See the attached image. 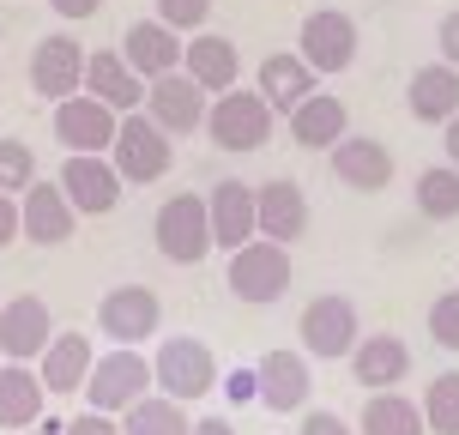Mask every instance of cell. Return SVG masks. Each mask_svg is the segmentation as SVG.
I'll return each instance as SVG.
<instances>
[{
    "label": "cell",
    "instance_id": "1",
    "mask_svg": "<svg viewBox=\"0 0 459 435\" xmlns=\"http://www.w3.org/2000/svg\"><path fill=\"white\" fill-rule=\"evenodd\" d=\"M152 381H158V393H169V399H206L212 387H218V357H212L206 339H187V333H176V339L158 344V357H152Z\"/></svg>",
    "mask_w": 459,
    "mask_h": 435
},
{
    "label": "cell",
    "instance_id": "2",
    "mask_svg": "<svg viewBox=\"0 0 459 435\" xmlns=\"http://www.w3.org/2000/svg\"><path fill=\"white\" fill-rule=\"evenodd\" d=\"M206 134H212L218 152H260V145L273 139V103H266L260 91L230 85V91L206 109Z\"/></svg>",
    "mask_w": 459,
    "mask_h": 435
},
{
    "label": "cell",
    "instance_id": "3",
    "mask_svg": "<svg viewBox=\"0 0 459 435\" xmlns=\"http://www.w3.org/2000/svg\"><path fill=\"white\" fill-rule=\"evenodd\" d=\"M109 163H115V176L121 182H158V176H169V163H176V152H169V134H163L152 115H127L121 127H115V145H109Z\"/></svg>",
    "mask_w": 459,
    "mask_h": 435
},
{
    "label": "cell",
    "instance_id": "4",
    "mask_svg": "<svg viewBox=\"0 0 459 435\" xmlns=\"http://www.w3.org/2000/svg\"><path fill=\"white\" fill-rule=\"evenodd\" d=\"M152 387H158L152 381V363L139 357L134 344H121V351H103L91 363V375H85V405L115 417V412H127L134 399H145Z\"/></svg>",
    "mask_w": 459,
    "mask_h": 435
},
{
    "label": "cell",
    "instance_id": "5",
    "mask_svg": "<svg viewBox=\"0 0 459 435\" xmlns=\"http://www.w3.org/2000/svg\"><path fill=\"white\" fill-rule=\"evenodd\" d=\"M152 236H158L163 260H176V266H200V260L212 254V212H206V200H200V194H176V200H163Z\"/></svg>",
    "mask_w": 459,
    "mask_h": 435
},
{
    "label": "cell",
    "instance_id": "6",
    "mask_svg": "<svg viewBox=\"0 0 459 435\" xmlns=\"http://www.w3.org/2000/svg\"><path fill=\"white\" fill-rule=\"evenodd\" d=\"M224 278L242 302H278L290 291V248L273 242V236H254V242H242V248L230 254Z\"/></svg>",
    "mask_w": 459,
    "mask_h": 435
},
{
    "label": "cell",
    "instance_id": "7",
    "mask_svg": "<svg viewBox=\"0 0 459 435\" xmlns=\"http://www.w3.org/2000/svg\"><path fill=\"white\" fill-rule=\"evenodd\" d=\"M297 339L308 357H351V344L363 339V321H357V302L351 297H315L308 309H302V321H297Z\"/></svg>",
    "mask_w": 459,
    "mask_h": 435
},
{
    "label": "cell",
    "instance_id": "8",
    "mask_svg": "<svg viewBox=\"0 0 459 435\" xmlns=\"http://www.w3.org/2000/svg\"><path fill=\"white\" fill-rule=\"evenodd\" d=\"M139 109L152 115L169 139H187V134H200V127H206L212 97L200 91L182 67H176V73H163V79H152V85H145V103H139Z\"/></svg>",
    "mask_w": 459,
    "mask_h": 435
},
{
    "label": "cell",
    "instance_id": "9",
    "mask_svg": "<svg viewBox=\"0 0 459 435\" xmlns=\"http://www.w3.org/2000/svg\"><path fill=\"white\" fill-rule=\"evenodd\" d=\"M297 55L308 61L315 73H344L357 61V19L339 13V6H321V13H308L297 30Z\"/></svg>",
    "mask_w": 459,
    "mask_h": 435
},
{
    "label": "cell",
    "instance_id": "10",
    "mask_svg": "<svg viewBox=\"0 0 459 435\" xmlns=\"http://www.w3.org/2000/svg\"><path fill=\"white\" fill-rule=\"evenodd\" d=\"M163 321V302L158 291H145V284H115L109 297L97 302V326H103V339L115 344H145L158 333Z\"/></svg>",
    "mask_w": 459,
    "mask_h": 435
},
{
    "label": "cell",
    "instance_id": "11",
    "mask_svg": "<svg viewBox=\"0 0 459 435\" xmlns=\"http://www.w3.org/2000/svg\"><path fill=\"white\" fill-rule=\"evenodd\" d=\"M115 127H121V115L91 91H73V97L55 103V139H61L67 152H109Z\"/></svg>",
    "mask_w": 459,
    "mask_h": 435
},
{
    "label": "cell",
    "instance_id": "12",
    "mask_svg": "<svg viewBox=\"0 0 459 435\" xmlns=\"http://www.w3.org/2000/svg\"><path fill=\"white\" fill-rule=\"evenodd\" d=\"M19 224L37 248H61V242H73V230H79V206L67 200L61 182H30L19 194Z\"/></svg>",
    "mask_w": 459,
    "mask_h": 435
},
{
    "label": "cell",
    "instance_id": "13",
    "mask_svg": "<svg viewBox=\"0 0 459 435\" xmlns=\"http://www.w3.org/2000/svg\"><path fill=\"white\" fill-rule=\"evenodd\" d=\"M61 187H67V200L85 218H103V212H115V200H121V176H115V163L103 158V152H67V163H61Z\"/></svg>",
    "mask_w": 459,
    "mask_h": 435
},
{
    "label": "cell",
    "instance_id": "14",
    "mask_svg": "<svg viewBox=\"0 0 459 435\" xmlns=\"http://www.w3.org/2000/svg\"><path fill=\"white\" fill-rule=\"evenodd\" d=\"M48 339H55V321H48L43 297L0 302V363H30L48 351Z\"/></svg>",
    "mask_w": 459,
    "mask_h": 435
},
{
    "label": "cell",
    "instance_id": "15",
    "mask_svg": "<svg viewBox=\"0 0 459 435\" xmlns=\"http://www.w3.org/2000/svg\"><path fill=\"white\" fill-rule=\"evenodd\" d=\"M254 230L290 248L302 230H308V194H302V182H290V176H273V182L254 187Z\"/></svg>",
    "mask_w": 459,
    "mask_h": 435
},
{
    "label": "cell",
    "instance_id": "16",
    "mask_svg": "<svg viewBox=\"0 0 459 435\" xmlns=\"http://www.w3.org/2000/svg\"><path fill=\"white\" fill-rule=\"evenodd\" d=\"M30 91L48 97V103H61V97L85 91V48L73 43V37H43L37 55H30Z\"/></svg>",
    "mask_w": 459,
    "mask_h": 435
},
{
    "label": "cell",
    "instance_id": "17",
    "mask_svg": "<svg viewBox=\"0 0 459 435\" xmlns=\"http://www.w3.org/2000/svg\"><path fill=\"white\" fill-rule=\"evenodd\" d=\"M254 381H260V405L266 412H302L308 405V393H315V381H308V357L302 351H266L260 363H254Z\"/></svg>",
    "mask_w": 459,
    "mask_h": 435
},
{
    "label": "cell",
    "instance_id": "18",
    "mask_svg": "<svg viewBox=\"0 0 459 435\" xmlns=\"http://www.w3.org/2000/svg\"><path fill=\"white\" fill-rule=\"evenodd\" d=\"M121 55H127V67L152 85V79L182 67V30H169L163 19H134L127 37H121Z\"/></svg>",
    "mask_w": 459,
    "mask_h": 435
},
{
    "label": "cell",
    "instance_id": "19",
    "mask_svg": "<svg viewBox=\"0 0 459 435\" xmlns=\"http://www.w3.org/2000/svg\"><path fill=\"white\" fill-rule=\"evenodd\" d=\"M333 176H339L351 194H381L393 182V152L381 139H363V134H344L333 145Z\"/></svg>",
    "mask_w": 459,
    "mask_h": 435
},
{
    "label": "cell",
    "instance_id": "20",
    "mask_svg": "<svg viewBox=\"0 0 459 435\" xmlns=\"http://www.w3.org/2000/svg\"><path fill=\"white\" fill-rule=\"evenodd\" d=\"M85 91L103 97L115 115H121V109L134 115L139 103H145V79L127 67V55H121V48H91V55H85Z\"/></svg>",
    "mask_w": 459,
    "mask_h": 435
},
{
    "label": "cell",
    "instance_id": "21",
    "mask_svg": "<svg viewBox=\"0 0 459 435\" xmlns=\"http://www.w3.org/2000/svg\"><path fill=\"white\" fill-rule=\"evenodd\" d=\"M206 212H212V248H242L254 242L260 230H254V187L224 176V182L206 194Z\"/></svg>",
    "mask_w": 459,
    "mask_h": 435
},
{
    "label": "cell",
    "instance_id": "22",
    "mask_svg": "<svg viewBox=\"0 0 459 435\" xmlns=\"http://www.w3.org/2000/svg\"><path fill=\"white\" fill-rule=\"evenodd\" d=\"M236 67H242V55L230 37H212V30H194V43L182 48V73L200 85L206 97H224L236 85Z\"/></svg>",
    "mask_w": 459,
    "mask_h": 435
},
{
    "label": "cell",
    "instance_id": "23",
    "mask_svg": "<svg viewBox=\"0 0 459 435\" xmlns=\"http://www.w3.org/2000/svg\"><path fill=\"white\" fill-rule=\"evenodd\" d=\"M97 351L85 333H55L48 351L37 357V375H43V393H85V375H91Z\"/></svg>",
    "mask_w": 459,
    "mask_h": 435
},
{
    "label": "cell",
    "instance_id": "24",
    "mask_svg": "<svg viewBox=\"0 0 459 435\" xmlns=\"http://www.w3.org/2000/svg\"><path fill=\"white\" fill-rule=\"evenodd\" d=\"M351 375L363 381L368 393L393 387V381H405L411 375V344L393 339V333H375V339H357L351 344Z\"/></svg>",
    "mask_w": 459,
    "mask_h": 435
},
{
    "label": "cell",
    "instance_id": "25",
    "mask_svg": "<svg viewBox=\"0 0 459 435\" xmlns=\"http://www.w3.org/2000/svg\"><path fill=\"white\" fill-rule=\"evenodd\" d=\"M405 103H411L417 121H429V127H447L459 115V67H447V61H429V67L411 73V91H405Z\"/></svg>",
    "mask_w": 459,
    "mask_h": 435
},
{
    "label": "cell",
    "instance_id": "26",
    "mask_svg": "<svg viewBox=\"0 0 459 435\" xmlns=\"http://www.w3.org/2000/svg\"><path fill=\"white\" fill-rule=\"evenodd\" d=\"M351 134V109H344L339 97H302L297 109H290V139L308 145V152H333L339 139Z\"/></svg>",
    "mask_w": 459,
    "mask_h": 435
},
{
    "label": "cell",
    "instance_id": "27",
    "mask_svg": "<svg viewBox=\"0 0 459 435\" xmlns=\"http://www.w3.org/2000/svg\"><path fill=\"white\" fill-rule=\"evenodd\" d=\"M315 79H321V73L308 67L302 55H266V61H260V85H254V91L273 103V115L278 109L290 115L302 97H315Z\"/></svg>",
    "mask_w": 459,
    "mask_h": 435
},
{
    "label": "cell",
    "instance_id": "28",
    "mask_svg": "<svg viewBox=\"0 0 459 435\" xmlns=\"http://www.w3.org/2000/svg\"><path fill=\"white\" fill-rule=\"evenodd\" d=\"M43 417V375L30 363H0V430H30Z\"/></svg>",
    "mask_w": 459,
    "mask_h": 435
},
{
    "label": "cell",
    "instance_id": "29",
    "mask_svg": "<svg viewBox=\"0 0 459 435\" xmlns=\"http://www.w3.org/2000/svg\"><path fill=\"white\" fill-rule=\"evenodd\" d=\"M121 435H194V423H187L182 399L145 393V399H134V405L121 412Z\"/></svg>",
    "mask_w": 459,
    "mask_h": 435
},
{
    "label": "cell",
    "instance_id": "30",
    "mask_svg": "<svg viewBox=\"0 0 459 435\" xmlns=\"http://www.w3.org/2000/svg\"><path fill=\"white\" fill-rule=\"evenodd\" d=\"M363 435H423V412H417L405 393H368L363 405V423H357Z\"/></svg>",
    "mask_w": 459,
    "mask_h": 435
},
{
    "label": "cell",
    "instance_id": "31",
    "mask_svg": "<svg viewBox=\"0 0 459 435\" xmlns=\"http://www.w3.org/2000/svg\"><path fill=\"white\" fill-rule=\"evenodd\" d=\"M417 212L436 218V224L459 218V170H454V163H436V170L417 176Z\"/></svg>",
    "mask_w": 459,
    "mask_h": 435
},
{
    "label": "cell",
    "instance_id": "32",
    "mask_svg": "<svg viewBox=\"0 0 459 435\" xmlns=\"http://www.w3.org/2000/svg\"><path fill=\"white\" fill-rule=\"evenodd\" d=\"M423 430L459 435V369H447V375L429 381V393H423Z\"/></svg>",
    "mask_w": 459,
    "mask_h": 435
},
{
    "label": "cell",
    "instance_id": "33",
    "mask_svg": "<svg viewBox=\"0 0 459 435\" xmlns=\"http://www.w3.org/2000/svg\"><path fill=\"white\" fill-rule=\"evenodd\" d=\"M37 182V152L24 139H0V194H24Z\"/></svg>",
    "mask_w": 459,
    "mask_h": 435
},
{
    "label": "cell",
    "instance_id": "34",
    "mask_svg": "<svg viewBox=\"0 0 459 435\" xmlns=\"http://www.w3.org/2000/svg\"><path fill=\"white\" fill-rule=\"evenodd\" d=\"M429 339H436L441 351H459V291H441V297L429 302Z\"/></svg>",
    "mask_w": 459,
    "mask_h": 435
},
{
    "label": "cell",
    "instance_id": "35",
    "mask_svg": "<svg viewBox=\"0 0 459 435\" xmlns=\"http://www.w3.org/2000/svg\"><path fill=\"white\" fill-rule=\"evenodd\" d=\"M158 19L169 24V30H206L212 0H158Z\"/></svg>",
    "mask_w": 459,
    "mask_h": 435
},
{
    "label": "cell",
    "instance_id": "36",
    "mask_svg": "<svg viewBox=\"0 0 459 435\" xmlns=\"http://www.w3.org/2000/svg\"><path fill=\"white\" fill-rule=\"evenodd\" d=\"M436 48H441V61H447V67H459V6L436 24Z\"/></svg>",
    "mask_w": 459,
    "mask_h": 435
},
{
    "label": "cell",
    "instance_id": "37",
    "mask_svg": "<svg viewBox=\"0 0 459 435\" xmlns=\"http://www.w3.org/2000/svg\"><path fill=\"white\" fill-rule=\"evenodd\" d=\"M61 435H121V423H115L109 412H85V417H73Z\"/></svg>",
    "mask_w": 459,
    "mask_h": 435
},
{
    "label": "cell",
    "instance_id": "38",
    "mask_svg": "<svg viewBox=\"0 0 459 435\" xmlns=\"http://www.w3.org/2000/svg\"><path fill=\"white\" fill-rule=\"evenodd\" d=\"M24 236V224H19V194H0V248H13Z\"/></svg>",
    "mask_w": 459,
    "mask_h": 435
},
{
    "label": "cell",
    "instance_id": "39",
    "mask_svg": "<svg viewBox=\"0 0 459 435\" xmlns=\"http://www.w3.org/2000/svg\"><path fill=\"white\" fill-rule=\"evenodd\" d=\"M302 435H357L344 417H333V412H308L302 417Z\"/></svg>",
    "mask_w": 459,
    "mask_h": 435
},
{
    "label": "cell",
    "instance_id": "40",
    "mask_svg": "<svg viewBox=\"0 0 459 435\" xmlns=\"http://www.w3.org/2000/svg\"><path fill=\"white\" fill-rule=\"evenodd\" d=\"M242 399H260V381H254V369H236V375H230V405H242Z\"/></svg>",
    "mask_w": 459,
    "mask_h": 435
},
{
    "label": "cell",
    "instance_id": "41",
    "mask_svg": "<svg viewBox=\"0 0 459 435\" xmlns=\"http://www.w3.org/2000/svg\"><path fill=\"white\" fill-rule=\"evenodd\" d=\"M61 19H91V13H103V0H48Z\"/></svg>",
    "mask_w": 459,
    "mask_h": 435
},
{
    "label": "cell",
    "instance_id": "42",
    "mask_svg": "<svg viewBox=\"0 0 459 435\" xmlns=\"http://www.w3.org/2000/svg\"><path fill=\"white\" fill-rule=\"evenodd\" d=\"M441 145H447V163H454V170H459V115H454V121H447V127H441Z\"/></svg>",
    "mask_w": 459,
    "mask_h": 435
},
{
    "label": "cell",
    "instance_id": "43",
    "mask_svg": "<svg viewBox=\"0 0 459 435\" xmlns=\"http://www.w3.org/2000/svg\"><path fill=\"white\" fill-rule=\"evenodd\" d=\"M194 435H236V430H230V417H200Z\"/></svg>",
    "mask_w": 459,
    "mask_h": 435
}]
</instances>
